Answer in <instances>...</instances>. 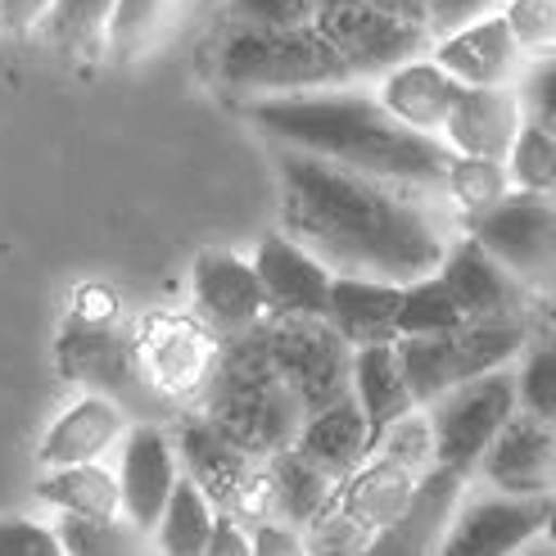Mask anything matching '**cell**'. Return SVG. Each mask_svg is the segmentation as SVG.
Segmentation results:
<instances>
[{
	"mask_svg": "<svg viewBox=\"0 0 556 556\" xmlns=\"http://www.w3.org/2000/svg\"><path fill=\"white\" fill-rule=\"evenodd\" d=\"M281 231L336 276L416 286L434 276L457 236L434 194L336 168L326 159L276 150Z\"/></svg>",
	"mask_w": 556,
	"mask_h": 556,
	"instance_id": "6da1fadb",
	"label": "cell"
},
{
	"mask_svg": "<svg viewBox=\"0 0 556 556\" xmlns=\"http://www.w3.org/2000/svg\"><path fill=\"white\" fill-rule=\"evenodd\" d=\"M254 118L281 150H299L326 159L336 168L363 173L376 181H394L407 190H426L443 200L453 154L430 136L407 131L389 109L376 100L367 81H353L340 91L294 96V100H258L249 104Z\"/></svg>",
	"mask_w": 556,
	"mask_h": 556,
	"instance_id": "7a4b0ae2",
	"label": "cell"
},
{
	"mask_svg": "<svg viewBox=\"0 0 556 556\" xmlns=\"http://www.w3.org/2000/svg\"><path fill=\"white\" fill-rule=\"evenodd\" d=\"M213 68L222 87L249 100H294L353 87V68L340 60L317 27H258L222 23Z\"/></svg>",
	"mask_w": 556,
	"mask_h": 556,
	"instance_id": "3957f363",
	"label": "cell"
},
{
	"mask_svg": "<svg viewBox=\"0 0 556 556\" xmlns=\"http://www.w3.org/2000/svg\"><path fill=\"white\" fill-rule=\"evenodd\" d=\"M200 416L213 430L227 434L236 448L254 453L263 462L294 448L303 434V421H308V412L294 399V389L271 367L258 330L222 344V363H217V376L204 394Z\"/></svg>",
	"mask_w": 556,
	"mask_h": 556,
	"instance_id": "277c9868",
	"label": "cell"
},
{
	"mask_svg": "<svg viewBox=\"0 0 556 556\" xmlns=\"http://www.w3.org/2000/svg\"><path fill=\"white\" fill-rule=\"evenodd\" d=\"M426 476L430 470L376 448L367 466H357L349 480L336 484L326 511L303 530L308 552L313 556H367V547L403 516V507L412 503L416 484Z\"/></svg>",
	"mask_w": 556,
	"mask_h": 556,
	"instance_id": "5b68a950",
	"label": "cell"
},
{
	"mask_svg": "<svg viewBox=\"0 0 556 556\" xmlns=\"http://www.w3.org/2000/svg\"><path fill=\"white\" fill-rule=\"evenodd\" d=\"M530 344L525 321L516 326H462L453 336H430V340H399L403 376L412 384L416 407H434L453 389L493 376L503 367H516V357Z\"/></svg>",
	"mask_w": 556,
	"mask_h": 556,
	"instance_id": "8992f818",
	"label": "cell"
},
{
	"mask_svg": "<svg viewBox=\"0 0 556 556\" xmlns=\"http://www.w3.org/2000/svg\"><path fill=\"white\" fill-rule=\"evenodd\" d=\"M177 457H181V476L200 489L217 516L249 520V530L263 520H276L271 511V470L263 457L236 448V443L213 430L204 416H190L177 430Z\"/></svg>",
	"mask_w": 556,
	"mask_h": 556,
	"instance_id": "52a82bcc",
	"label": "cell"
},
{
	"mask_svg": "<svg viewBox=\"0 0 556 556\" xmlns=\"http://www.w3.org/2000/svg\"><path fill=\"white\" fill-rule=\"evenodd\" d=\"M258 336L308 416L353 399V349L326 317H267Z\"/></svg>",
	"mask_w": 556,
	"mask_h": 556,
	"instance_id": "ba28073f",
	"label": "cell"
},
{
	"mask_svg": "<svg viewBox=\"0 0 556 556\" xmlns=\"http://www.w3.org/2000/svg\"><path fill=\"white\" fill-rule=\"evenodd\" d=\"M313 27L330 41V50L353 68L357 81H380L412 60L430 54L434 37L421 23L389 14L376 0H326Z\"/></svg>",
	"mask_w": 556,
	"mask_h": 556,
	"instance_id": "9c48e42d",
	"label": "cell"
},
{
	"mask_svg": "<svg viewBox=\"0 0 556 556\" xmlns=\"http://www.w3.org/2000/svg\"><path fill=\"white\" fill-rule=\"evenodd\" d=\"M516 412H520L516 367H503L493 376H480L453 389V394H443L434 407H426L430 430H434V462L470 480L497 443V434L511 426Z\"/></svg>",
	"mask_w": 556,
	"mask_h": 556,
	"instance_id": "30bf717a",
	"label": "cell"
},
{
	"mask_svg": "<svg viewBox=\"0 0 556 556\" xmlns=\"http://www.w3.org/2000/svg\"><path fill=\"white\" fill-rule=\"evenodd\" d=\"M136 376H141L146 394L159 399H190L208 394V384L222 363V340L200 317L154 313L131 340Z\"/></svg>",
	"mask_w": 556,
	"mask_h": 556,
	"instance_id": "8fae6325",
	"label": "cell"
},
{
	"mask_svg": "<svg viewBox=\"0 0 556 556\" xmlns=\"http://www.w3.org/2000/svg\"><path fill=\"white\" fill-rule=\"evenodd\" d=\"M466 236L480 240L520 286L547 281L556 271V200H547V194L511 190L484 217H470Z\"/></svg>",
	"mask_w": 556,
	"mask_h": 556,
	"instance_id": "7c38bea8",
	"label": "cell"
},
{
	"mask_svg": "<svg viewBox=\"0 0 556 556\" xmlns=\"http://www.w3.org/2000/svg\"><path fill=\"white\" fill-rule=\"evenodd\" d=\"M190 303H194V317H200L222 344L249 336V330H258L271 317L254 258L227 254V249H208V254L194 258Z\"/></svg>",
	"mask_w": 556,
	"mask_h": 556,
	"instance_id": "4fadbf2b",
	"label": "cell"
},
{
	"mask_svg": "<svg viewBox=\"0 0 556 556\" xmlns=\"http://www.w3.org/2000/svg\"><path fill=\"white\" fill-rule=\"evenodd\" d=\"M430 54H434V64L453 73L462 91H516L525 73H530V60H525V50L511 33V23L503 18V10L466 23L448 37H439L430 46Z\"/></svg>",
	"mask_w": 556,
	"mask_h": 556,
	"instance_id": "5bb4252c",
	"label": "cell"
},
{
	"mask_svg": "<svg viewBox=\"0 0 556 556\" xmlns=\"http://www.w3.org/2000/svg\"><path fill=\"white\" fill-rule=\"evenodd\" d=\"M552 497H470L462 503L439 556H520L547 534Z\"/></svg>",
	"mask_w": 556,
	"mask_h": 556,
	"instance_id": "9a60e30c",
	"label": "cell"
},
{
	"mask_svg": "<svg viewBox=\"0 0 556 556\" xmlns=\"http://www.w3.org/2000/svg\"><path fill=\"white\" fill-rule=\"evenodd\" d=\"M181 484V457L177 443L150 421H136L118 448V489H123V516L136 530H159L173 493Z\"/></svg>",
	"mask_w": 556,
	"mask_h": 556,
	"instance_id": "2e32d148",
	"label": "cell"
},
{
	"mask_svg": "<svg viewBox=\"0 0 556 556\" xmlns=\"http://www.w3.org/2000/svg\"><path fill=\"white\" fill-rule=\"evenodd\" d=\"M439 281L448 286V294L457 299V308L470 326H516L520 321L525 286L466 231L453 240L448 258L439 267Z\"/></svg>",
	"mask_w": 556,
	"mask_h": 556,
	"instance_id": "e0dca14e",
	"label": "cell"
},
{
	"mask_svg": "<svg viewBox=\"0 0 556 556\" xmlns=\"http://www.w3.org/2000/svg\"><path fill=\"white\" fill-rule=\"evenodd\" d=\"M254 271L263 281L271 317H326L336 271L321 258H313L303 244H294L286 231H271L254 249Z\"/></svg>",
	"mask_w": 556,
	"mask_h": 556,
	"instance_id": "ac0fdd59",
	"label": "cell"
},
{
	"mask_svg": "<svg viewBox=\"0 0 556 556\" xmlns=\"http://www.w3.org/2000/svg\"><path fill=\"white\" fill-rule=\"evenodd\" d=\"M131 434V416L123 403L104 394H81L73 399L41 434L37 462L41 470H68V466H96L114 448H123V439Z\"/></svg>",
	"mask_w": 556,
	"mask_h": 556,
	"instance_id": "d6986e66",
	"label": "cell"
},
{
	"mask_svg": "<svg viewBox=\"0 0 556 556\" xmlns=\"http://www.w3.org/2000/svg\"><path fill=\"white\" fill-rule=\"evenodd\" d=\"M60 371L68 380L91 384L96 394L114 399L127 407V389H141L146 384L136 376V357H131V340H123L114 321L109 317H91V313H73V321L64 326V340H60Z\"/></svg>",
	"mask_w": 556,
	"mask_h": 556,
	"instance_id": "ffe728a7",
	"label": "cell"
},
{
	"mask_svg": "<svg viewBox=\"0 0 556 556\" xmlns=\"http://www.w3.org/2000/svg\"><path fill=\"white\" fill-rule=\"evenodd\" d=\"M462 503H466V476H457L448 466H434L416 484L403 516L367 547V556H439Z\"/></svg>",
	"mask_w": 556,
	"mask_h": 556,
	"instance_id": "44dd1931",
	"label": "cell"
},
{
	"mask_svg": "<svg viewBox=\"0 0 556 556\" xmlns=\"http://www.w3.org/2000/svg\"><path fill=\"white\" fill-rule=\"evenodd\" d=\"M480 476L503 497H556V430L516 412L480 462Z\"/></svg>",
	"mask_w": 556,
	"mask_h": 556,
	"instance_id": "7402d4cb",
	"label": "cell"
},
{
	"mask_svg": "<svg viewBox=\"0 0 556 556\" xmlns=\"http://www.w3.org/2000/svg\"><path fill=\"white\" fill-rule=\"evenodd\" d=\"M525 118L530 114H525L520 87L516 91H462V100L453 104L448 127L439 136V146L457 159L507 163Z\"/></svg>",
	"mask_w": 556,
	"mask_h": 556,
	"instance_id": "603a6c76",
	"label": "cell"
},
{
	"mask_svg": "<svg viewBox=\"0 0 556 556\" xmlns=\"http://www.w3.org/2000/svg\"><path fill=\"white\" fill-rule=\"evenodd\" d=\"M371 91L407 131L430 136V141L443 136V127L453 118V104L462 100V87L453 81L448 68L434 64V54H421V60L384 73Z\"/></svg>",
	"mask_w": 556,
	"mask_h": 556,
	"instance_id": "cb8c5ba5",
	"label": "cell"
},
{
	"mask_svg": "<svg viewBox=\"0 0 556 556\" xmlns=\"http://www.w3.org/2000/svg\"><path fill=\"white\" fill-rule=\"evenodd\" d=\"M399 308H403V286L363 281V276H336L326 321L336 326L340 340L357 353V349L399 344Z\"/></svg>",
	"mask_w": 556,
	"mask_h": 556,
	"instance_id": "d4e9b609",
	"label": "cell"
},
{
	"mask_svg": "<svg viewBox=\"0 0 556 556\" xmlns=\"http://www.w3.org/2000/svg\"><path fill=\"white\" fill-rule=\"evenodd\" d=\"M353 403L363 407V416H367L371 453L399 421H407L412 412H421L416 399H412L407 376H403L399 344H380V349H357L353 353Z\"/></svg>",
	"mask_w": 556,
	"mask_h": 556,
	"instance_id": "484cf974",
	"label": "cell"
},
{
	"mask_svg": "<svg viewBox=\"0 0 556 556\" xmlns=\"http://www.w3.org/2000/svg\"><path fill=\"white\" fill-rule=\"evenodd\" d=\"M294 453H303L313 466H321L330 480H349L357 466H367L371 457V430H367V416L353 399L326 407L317 416L303 421V434L294 443Z\"/></svg>",
	"mask_w": 556,
	"mask_h": 556,
	"instance_id": "4316f807",
	"label": "cell"
},
{
	"mask_svg": "<svg viewBox=\"0 0 556 556\" xmlns=\"http://www.w3.org/2000/svg\"><path fill=\"white\" fill-rule=\"evenodd\" d=\"M37 497L60 516H123V489L114 466H68V470H41Z\"/></svg>",
	"mask_w": 556,
	"mask_h": 556,
	"instance_id": "83f0119b",
	"label": "cell"
},
{
	"mask_svg": "<svg viewBox=\"0 0 556 556\" xmlns=\"http://www.w3.org/2000/svg\"><path fill=\"white\" fill-rule=\"evenodd\" d=\"M267 470H271V511H276V520L294 525V530H308V525L326 511L330 493H336V480L294 448L276 453L267 462Z\"/></svg>",
	"mask_w": 556,
	"mask_h": 556,
	"instance_id": "f1b7e54d",
	"label": "cell"
},
{
	"mask_svg": "<svg viewBox=\"0 0 556 556\" xmlns=\"http://www.w3.org/2000/svg\"><path fill=\"white\" fill-rule=\"evenodd\" d=\"M217 520H222L217 507L181 476L173 503H168V511H163L159 530H154L159 556H208V543L217 534Z\"/></svg>",
	"mask_w": 556,
	"mask_h": 556,
	"instance_id": "f546056e",
	"label": "cell"
},
{
	"mask_svg": "<svg viewBox=\"0 0 556 556\" xmlns=\"http://www.w3.org/2000/svg\"><path fill=\"white\" fill-rule=\"evenodd\" d=\"M114 5L118 0H54L50 18L41 23V37L54 50L73 54V60H91V54L104 50Z\"/></svg>",
	"mask_w": 556,
	"mask_h": 556,
	"instance_id": "4dcf8cb0",
	"label": "cell"
},
{
	"mask_svg": "<svg viewBox=\"0 0 556 556\" xmlns=\"http://www.w3.org/2000/svg\"><path fill=\"white\" fill-rule=\"evenodd\" d=\"M54 534L64 556H146V530L127 516H60Z\"/></svg>",
	"mask_w": 556,
	"mask_h": 556,
	"instance_id": "1f68e13d",
	"label": "cell"
},
{
	"mask_svg": "<svg viewBox=\"0 0 556 556\" xmlns=\"http://www.w3.org/2000/svg\"><path fill=\"white\" fill-rule=\"evenodd\" d=\"M511 194V173L507 163H489V159H457L448 163V181H443V200H448L466 222L484 217Z\"/></svg>",
	"mask_w": 556,
	"mask_h": 556,
	"instance_id": "d6a6232c",
	"label": "cell"
},
{
	"mask_svg": "<svg viewBox=\"0 0 556 556\" xmlns=\"http://www.w3.org/2000/svg\"><path fill=\"white\" fill-rule=\"evenodd\" d=\"M470 326L457 308L448 286L439 281V271L416 286H403V308H399V340H430V336H453V330Z\"/></svg>",
	"mask_w": 556,
	"mask_h": 556,
	"instance_id": "836d02e7",
	"label": "cell"
},
{
	"mask_svg": "<svg viewBox=\"0 0 556 556\" xmlns=\"http://www.w3.org/2000/svg\"><path fill=\"white\" fill-rule=\"evenodd\" d=\"M507 173H511V190L556 200V136L543 123L525 118L516 146L507 154Z\"/></svg>",
	"mask_w": 556,
	"mask_h": 556,
	"instance_id": "e575fe53",
	"label": "cell"
},
{
	"mask_svg": "<svg viewBox=\"0 0 556 556\" xmlns=\"http://www.w3.org/2000/svg\"><path fill=\"white\" fill-rule=\"evenodd\" d=\"M516 403L556 430V340H530L516 357Z\"/></svg>",
	"mask_w": 556,
	"mask_h": 556,
	"instance_id": "d590c367",
	"label": "cell"
},
{
	"mask_svg": "<svg viewBox=\"0 0 556 556\" xmlns=\"http://www.w3.org/2000/svg\"><path fill=\"white\" fill-rule=\"evenodd\" d=\"M163 18H168V0H118L114 18H109L104 54L109 60H136L159 37Z\"/></svg>",
	"mask_w": 556,
	"mask_h": 556,
	"instance_id": "8d00e7d4",
	"label": "cell"
},
{
	"mask_svg": "<svg viewBox=\"0 0 556 556\" xmlns=\"http://www.w3.org/2000/svg\"><path fill=\"white\" fill-rule=\"evenodd\" d=\"M503 18L511 23V33L530 64L556 60V0H507Z\"/></svg>",
	"mask_w": 556,
	"mask_h": 556,
	"instance_id": "74e56055",
	"label": "cell"
},
{
	"mask_svg": "<svg viewBox=\"0 0 556 556\" xmlns=\"http://www.w3.org/2000/svg\"><path fill=\"white\" fill-rule=\"evenodd\" d=\"M326 0H227L222 23H258V27H313Z\"/></svg>",
	"mask_w": 556,
	"mask_h": 556,
	"instance_id": "f35d334b",
	"label": "cell"
},
{
	"mask_svg": "<svg viewBox=\"0 0 556 556\" xmlns=\"http://www.w3.org/2000/svg\"><path fill=\"white\" fill-rule=\"evenodd\" d=\"M0 556H64L54 525L27 516H0Z\"/></svg>",
	"mask_w": 556,
	"mask_h": 556,
	"instance_id": "ab89813d",
	"label": "cell"
},
{
	"mask_svg": "<svg viewBox=\"0 0 556 556\" xmlns=\"http://www.w3.org/2000/svg\"><path fill=\"white\" fill-rule=\"evenodd\" d=\"M507 0H426V27H430V37H448L457 33V27L466 23H476L484 14H497Z\"/></svg>",
	"mask_w": 556,
	"mask_h": 556,
	"instance_id": "60d3db41",
	"label": "cell"
},
{
	"mask_svg": "<svg viewBox=\"0 0 556 556\" xmlns=\"http://www.w3.org/2000/svg\"><path fill=\"white\" fill-rule=\"evenodd\" d=\"M520 100H525V114L534 123H543L556 136V60L534 64L520 81Z\"/></svg>",
	"mask_w": 556,
	"mask_h": 556,
	"instance_id": "b9f144b4",
	"label": "cell"
},
{
	"mask_svg": "<svg viewBox=\"0 0 556 556\" xmlns=\"http://www.w3.org/2000/svg\"><path fill=\"white\" fill-rule=\"evenodd\" d=\"M249 539H254V556H313L303 530H294L286 520H263L249 530Z\"/></svg>",
	"mask_w": 556,
	"mask_h": 556,
	"instance_id": "7bdbcfd3",
	"label": "cell"
},
{
	"mask_svg": "<svg viewBox=\"0 0 556 556\" xmlns=\"http://www.w3.org/2000/svg\"><path fill=\"white\" fill-rule=\"evenodd\" d=\"M54 0H0V33L5 37H33L50 18Z\"/></svg>",
	"mask_w": 556,
	"mask_h": 556,
	"instance_id": "ee69618b",
	"label": "cell"
},
{
	"mask_svg": "<svg viewBox=\"0 0 556 556\" xmlns=\"http://www.w3.org/2000/svg\"><path fill=\"white\" fill-rule=\"evenodd\" d=\"M208 556H254V539H249V525L222 516L217 520V534L208 543Z\"/></svg>",
	"mask_w": 556,
	"mask_h": 556,
	"instance_id": "f6af8a7d",
	"label": "cell"
},
{
	"mask_svg": "<svg viewBox=\"0 0 556 556\" xmlns=\"http://www.w3.org/2000/svg\"><path fill=\"white\" fill-rule=\"evenodd\" d=\"M376 5H384L389 14H403V18L426 27V0H376ZM426 33H430V27H426Z\"/></svg>",
	"mask_w": 556,
	"mask_h": 556,
	"instance_id": "bcb514c9",
	"label": "cell"
},
{
	"mask_svg": "<svg viewBox=\"0 0 556 556\" xmlns=\"http://www.w3.org/2000/svg\"><path fill=\"white\" fill-rule=\"evenodd\" d=\"M543 539H547V547L556 552V497H552V511H547V534H543Z\"/></svg>",
	"mask_w": 556,
	"mask_h": 556,
	"instance_id": "7dc6e473",
	"label": "cell"
},
{
	"mask_svg": "<svg viewBox=\"0 0 556 556\" xmlns=\"http://www.w3.org/2000/svg\"><path fill=\"white\" fill-rule=\"evenodd\" d=\"M520 556H556V552L547 547V539H539V543H530V547H525Z\"/></svg>",
	"mask_w": 556,
	"mask_h": 556,
	"instance_id": "c3c4849f",
	"label": "cell"
}]
</instances>
